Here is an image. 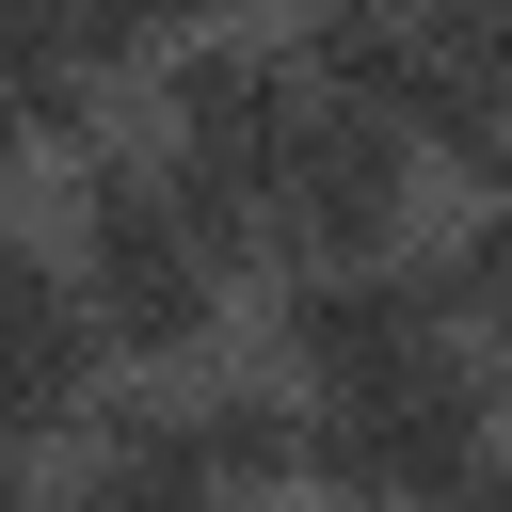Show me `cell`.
Returning a JSON list of instances; mask_svg holds the SVG:
<instances>
[{"mask_svg":"<svg viewBox=\"0 0 512 512\" xmlns=\"http://www.w3.org/2000/svg\"><path fill=\"white\" fill-rule=\"evenodd\" d=\"M64 272L112 336V368H208L224 336V240H192V208L160 192V160H80V224H64Z\"/></svg>","mask_w":512,"mask_h":512,"instance_id":"6da1fadb","label":"cell"},{"mask_svg":"<svg viewBox=\"0 0 512 512\" xmlns=\"http://www.w3.org/2000/svg\"><path fill=\"white\" fill-rule=\"evenodd\" d=\"M288 128H304V64L256 48V32H192V48L160 64V144H144V160H160V192L192 208V240L256 256Z\"/></svg>","mask_w":512,"mask_h":512,"instance_id":"7a4b0ae2","label":"cell"},{"mask_svg":"<svg viewBox=\"0 0 512 512\" xmlns=\"http://www.w3.org/2000/svg\"><path fill=\"white\" fill-rule=\"evenodd\" d=\"M480 464H496V384H480V352H416V368H384V384L304 400V480H320L336 512H448Z\"/></svg>","mask_w":512,"mask_h":512,"instance_id":"3957f363","label":"cell"},{"mask_svg":"<svg viewBox=\"0 0 512 512\" xmlns=\"http://www.w3.org/2000/svg\"><path fill=\"white\" fill-rule=\"evenodd\" d=\"M416 352H464L432 256H320V272H288V304H272V368H288L304 400L384 384V368H416Z\"/></svg>","mask_w":512,"mask_h":512,"instance_id":"277c9868","label":"cell"},{"mask_svg":"<svg viewBox=\"0 0 512 512\" xmlns=\"http://www.w3.org/2000/svg\"><path fill=\"white\" fill-rule=\"evenodd\" d=\"M400 208H416V128L304 96V128H288V160H272V240H288V272H320V256H400Z\"/></svg>","mask_w":512,"mask_h":512,"instance_id":"5b68a950","label":"cell"},{"mask_svg":"<svg viewBox=\"0 0 512 512\" xmlns=\"http://www.w3.org/2000/svg\"><path fill=\"white\" fill-rule=\"evenodd\" d=\"M96 400H112V336H96L80 272L32 256V240H0V432L48 448V432H80Z\"/></svg>","mask_w":512,"mask_h":512,"instance_id":"8992f818","label":"cell"},{"mask_svg":"<svg viewBox=\"0 0 512 512\" xmlns=\"http://www.w3.org/2000/svg\"><path fill=\"white\" fill-rule=\"evenodd\" d=\"M80 448H96V464H80L64 512H224V480H208V448H192L176 400H96Z\"/></svg>","mask_w":512,"mask_h":512,"instance_id":"52a82bcc","label":"cell"},{"mask_svg":"<svg viewBox=\"0 0 512 512\" xmlns=\"http://www.w3.org/2000/svg\"><path fill=\"white\" fill-rule=\"evenodd\" d=\"M192 416V448H208V480H224V512H256V496H304V384H192L176 400Z\"/></svg>","mask_w":512,"mask_h":512,"instance_id":"ba28073f","label":"cell"},{"mask_svg":"<svg viewBox=\"0 0 512 512\" xmlns=\"http://www.w3.org/2000/svg\"><path fill=\"white\" fill-rule=\"evenodd\" d=\"M400 48H416V0H304L288 16L304 96H336V112H400Z\"/></svg>","mask_w":512,"mask_h":512,"instance_id":"9c48e42d","label":"cell"},{"mask_svg":"<svg viewBox=\"0 0 512 512\" xmlns=\"http://www.w3.org/2000/svg\"><path fill=\"white\" fill-rule=\"evenodd\" d=\"M16 48H80V64H144V0H16Z\"/></svg>","mask_w":512,"mask_h":512,"instance_id":"30bf717a","label":"cell"},{"mask_svg":"<svg viewBox=\"0 0 512 512\" xmlns=\"http://www.w3.org/2000/svg\"><path fill=\"white\" fill-rule=\"evenodd\" d=\"M432 160H464V176H480V192L512 208V96H480V112H448V128H432Z\"/></svg>","mask_w":512,"mask_h":512,"instance_id":"8fae6325","label":"cell"},{"mask_svg":"<svg viewBox=\"0 0 512 512\" xmlns=\"http://www.w3.org/2000/svg\"><path fill=\"white\" fill-rule=\"evenodd\" d=\"M224 16H240V0H144V32H160V48H192V32H224Z\"/></svg>","mask_w":512,"mask_h":512,"instance_id":"7c38bea8","label":"cell"},{"mask_svg":"<svg viewBox=\"0 0 512 512\" xmlns=\"http://www.w3.org/2000/svg\"><path fill=\"white\" fill-rule=\"evenodd\" d=\"M448 512H512V464H480V480H464V496H448Z\"/></svg>","mask_w":512,"mask_h":512,"instance_id":"4fadbf2b","label":"cell"},{"mask_svg":"<svg viewBox=\"0 0 512 512\" xmlns=\"http://www.w3.org/2000/svg\"><path fill=\"white\" fill-rule=\"evenodd\" d=\"M16 160H32V128H16V80H0V192H16Z\"/></svg>","mask_w":512,"mask_h":512,"instance_id":"5bb4252c","label":"cell"},{"mask_svg":"<svg viewBox=\"0 0 512 512\" xmlns=\"http://www.w3.org/2000/svg\"><path fill=\"white\" fill-rule=\"evenodd\" d=\"M0 48H16V0H0Z\"/></svg>","mask_w":512,"mask_h":512,"instance_id":"9a60e30c","label":"cell"}]
</instances>
